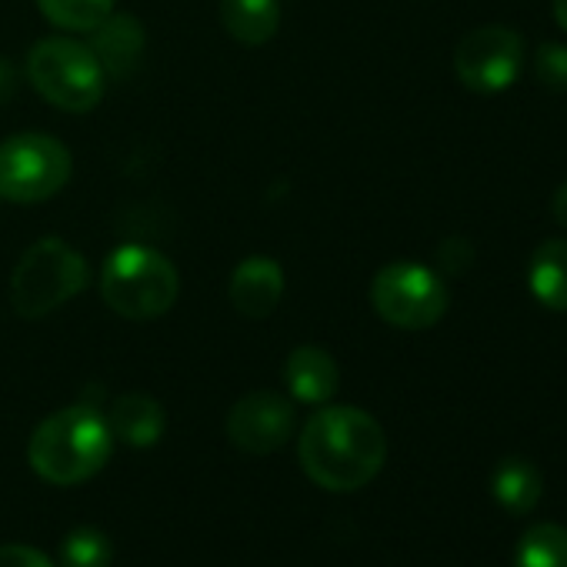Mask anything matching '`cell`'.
Returning a JSON list of instances; mask_svg holds the SVG:
<instances>
[{"label": "cell", "instance_id": "obj_18", "mask_svg": "<svg viewBox=\"0 0 567 567\" xmlns=\"http://www.w3.org/2000/svg\"><path fill=\"white\" fill-rule=\"evenodd\" d=\"M44 18L61 31L91 34L114 14V0H38Z\"/></svg>", "mask_w": 567, "mask_h": 567}, {"label": "cell", "instance_id": "obj_8", "mask_svg": "<svg viewBox=\"0 0 567 567\" xmlns=\"http://www.w3.org/2000/svg\"><path fill=\"white\" fill-rule=\"evenodd\" d=\"M524 68V38L511 28L487 24L461 38L454 51V74L467 91L501 94Z\"/></svg>", "mask_w": 567, "mask_h": 567}, {"label": "cell", "instance_id": "obj_1", "mask_svg": "<svg viewBox=\"0 0 567 567\" xmlns=\"http://www.w3.org/2000/svg\"><path fill=\"white\" fill-rule=\"evenodd\" d=\"M298 454L308 477L324 491H358L381 474L388 437L361 408H324L305 424Z\"/></svg>", "mask_w": 567, "mask_h": 567}, {"label": "cell", "instance_id": "obj_5", "mask_svg": "<svg viewBox=\"0 0 567 567\" xmlns=\"http://www.w3.org/2000/svg\"><path fill=\"white\" fill-rule=\"evenodd\" d=\"M28 78L48 104L71 114L94 111L107 87V71L97 54L71 38L38 41L28 54Z\"/></svg>", "mask_w": 567, "mask_h": 567}, {"label": "cell", "instance_id": "obj_20", "mask_svg": "<svg viewBox=\"0 0 567 567\" xmlns=\"http://www.w3.org/2000/svg\"><path fill=\"white\" fill-rule=\"evenodd\" d=\"M534 74L547 91H567V48L564 44H540L534 58Z\"/></svg>", "mask_w": 567, "mask_h": 567}, {"label": "cell", "instance_id": "obj_9", "mask_svg": "<svg viewBox=\"0 0 567 567\" xmlns=\"http://www.w3.org/2000/svg\"><path fill=\"white\" fill-rule=\"evenodd\" d=\"M295 434V404L274 391L244 394L227 414V437L247 454H270Z\"/></svg>", "mask_w": 567, "mask_h": 567}, {"label": "cell", "instance_id": "obj_2", "mask_svg": "<svg viewBox=\"0 0 567 567\" xmlns=\"http://www.w3.org/2000/svg\"><path fill=\"white\" fill-rule=\"evenodd\" d=\"M111 441L114 434L107 417L94 404H74L38 424L28 444V461L44 481L71 487L107 464L114 447Z\"/></svg>", "mask_w": 567, "mask_h": 567}, {"label": "cell", "instance_id": "obj_24", "mask_svg": "<svg viewBox=\"0 0 567 567\" xmlns=\"http://www.w3.org/2000/svg\"><path fill=\"white\" fill-rule=\"evenodd\" d=\"M550 214H554V220H557L560 227H567V181L554 190V197H550Z\"/></svg>", "mask_w": 567, "mask_h": 567}, {"label": "cell", "instance_id": "obj_22", "mask_svg": "<svg viewBox=\"0 0 567 567\" xmlns=\"http://www.w3.org/2000/svg\"><path fill=\"white\" fill-rule=\"evenodd\" d=\"M0 567H54L51 557L28 544H4L0 547Z\"/></svg>", "mask_w": 567, "mask_h": 567}, {"label": "cell", "instance_id": "obj_23", "mask_svg": "<svg viewBox=\"0 0 567 567\" xmlns=\"http://www.w3.org/2000/svg\"><path fill=\"white\" fill-rule=\"evenodd\" d=\"M18 91V74L8 61H0V104H8Z\"/></svg>", "mask_w": 567, "mask_h": 567}, {"label": "cell", "instance_id": "obj_6", "mask_svg": "<svg viewBox=\"0 0 567 567\" xmlns=\"http://www.w3.org/2000/svg\"><path fill=\"white\" fill-rule=\"evenodd\" d=\"M71 151L51 134H14L0 144V197L41 204L71 181Z\"/></svg>", "mask_w": 567, "mask_h": 567}, {"label": "cell", "instance_id": "obj_10", "mask_svg": "<svg viewBox=\"0 0 567 567\" xmlns=\"http://www.w3.org/2000/svg\"><path fill=\"white\" fill-rule=\"evenodd\" d=\"M284 298V270L270 257H247L230 274V305L247 321H264Z\"/></svg>", "mask_w": 567, "mask_h": 567}, {"label": "cell", "instance_id": "obj_3", "mask_svg": "<svg viewBox=\"0 0 567 567\" xmlns=\"http://www.w3.org/2000/svg\"><path fill=\"white\" fill-rule=\"evenodd\" d=\"M104 305L127 321H154L167 315L181 295V277L171 257L144 244H121L101 270Z\"/></svg>", "mask_w": 567, "mask_h": 567}, {"label": "cell", "instance_id": "obj_15", "mask_svg": "<svg viewBox=\"0 0 567 567\" xmlns=\"http://www.w3.org/2000/svg\"><path fill=\"white\" fill-rule=\"evenodd\" d=\"M491 494L494 501L511 511V514H527L537 507L540 494H544V477L540 471L524 461V457H504L494 474H491Z\"/></svg>", "mask_w": 567, "mask_h": 567}, {"label": "cell", "instance_id": "obj_17", "mask_svg": "<svg viewBox=\"0 0 567 567\" xmlns=\"http://www.w3.org/2000/svg\"><path fill=\"white\" fill-rule=\"evenodd\" d=\"M514 567H567V527L530 524L517 540Z\"/></svg>", "mask_w": 567, "mask_h": 567}, {"label": "cell", "instance_id": "obj_7", "mask_svg": "<svg viewBox=\"0 0 567 567\" xmlns=\"http://www.w3.org/2000/svg\"><path fill=\"white\" fill-rule=\"evenodd\" d=\"M374 311L401 331L434 328L447 311V288L437 270L411 260H398L378 270L371 284Z\"/></svg>", "mask_w": 567, "mask_h": 567}, {"label": "cell", "instance_id": "obj_12", "mask_svg": "<svg viewBox=\"0 0 567 567\" xmlns=\"http://www.w3.org/2000/svg\"><path fill=\"white\" fill-rule=\"evenodd\" d=\"M107 427H111L114 437H121L131 447H154L161 441L164 427H167V414L147 394H121L111 404Z\"/></svg>", "mask_w": 567, "mask_h": 567}, {"label": "cell", "instance_id": "obj_21", "mask_svg": "<svg viewBox=\"0 0 567 567\" xmlns=\"http://www.w3.org/2000/svg\"><path fill=\"white\" fill-rule=\"evenodd\" d=\"M437 260H441V267H444V270H451V274H464V270L474 264V247H471L464 237H451V240H444V244H441Z\"/></svg>", "mask_w": 567, "mask_h": 567}, {"label": "cell", "instance_id": "obj_25", "mask_svg": "<svg viewBox=\"0 0 567 567\" xmlns=\"http://www.w3.org/2000/svg\"><path fill=\"white\" fill-rule=\"evenodd\" d=\"M554 21L560 24V31H567V0H554Z\"/></svg>", "mask_w": 567, "mask_h": 567}, {"label": "cell", "instance_id": "obj_19", "mask_svg": "<svg viewBox=\"0 0 567 567\" xmlns=\"http://www.w3.org/2000/svg\"><path fill=\"white\" fill-rule=\"evenodd\" d=\"M111 557L114 547L107 534H101L97 527H74L64 537V550H61L64 567H111Z\"/></svg>", "mask_w": 567, "mask_h": 567}, {"label": "cell", "instance_id": "obj_11", "mask_svg": "<svg viewBox=\"0 0 567 567\" xmlns=\"http://www.w3.org/2000/svg\"><path fill=\"white\" fill-rule=\"evenodd\" d=\"M284 381H288L291 398H298L301 404H324L338 394L341 371L324 348L305 344L295 348L288 364H284Z\"/></svg>", "mask_w": 567, "mask_h": 567}, {"label": "cell", "instance_id": "obj_14", "mask_svg": "<svg viewBox=\"0 0 567 567\" xmlns=\"http://www.w3.org/2000/svg\"><path fill=\"white\" fill-rule=\"evenodd\" d=\"M224 31L247 48H260L277 34L280 4L277 0H220Z\"/></svg>", "mask_w": 567, "mask_h": 567}, {"label": "cell", "instance_id": "obj_4", "mask_svg": "<svg viewBox=\"0 0 567 567\" xmlns=\"http://www.w3.org/2000/svg\"><path fill=\"white\" fill-rule=\"evenodd\" d=\"M87 257L61 237L38 240L14 267L11 305L21 318H48L87 288Z\"/></svg>", "mask_w": 567, "mask_h": 567}, {"label": "cell", "instance_id": "obj_13", "mask_svg": "<svg viewBox=\"0 0 567 567\" xmlns=\"http://www.w3.org/2000/svg\"><path fill=\"white\" fill-rule=\"evenodd\" d=\"M527 288L547 311H567V240H544L530 254Z\"/></svg>", "mask_w": 567, "mask_h": 567}, {"label": "cell", "instance_id": "obj_16", "mask_svg": "<svg viewBox=\"0 0 567 567\" xmlns=\"http://www.w3.org/2000/svg\"><path fill=\"white\" fill-rule=\"evenodd\" d=\"M91 34H94L91 51L97 54L101 68H104V71H114V74H124V71L137 61V54H141V48H144L141 24L131 21V18L111 14V18H107L101 28H94Z\"/></svg>", "mask_w": 567, "mask_h": 567}]
</instances>
